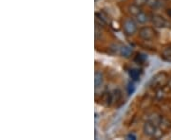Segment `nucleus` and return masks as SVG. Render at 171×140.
Instances as JSON below:
<instances>
[{
    "instance_id": "nucleus-11",
    "label": "nucleus",
    "mask_w": 171,
    "mask_h": 140,
    "mask_svg": "<svg viewBox=\"0 0 171 140\" xmlns=\"http://www.w3.org/2000/svg\"><path fill=\"white\" fill-rule=\"evenodd\" d=\"M146 3L150 7H154L158 4V0H146Z\"/></svg>"
},
{
    "instance_id": "nucleus-14",
    "label": "nucleus",
    "mask_w": 171,
    "mask_h": 140,
    "mask_svg": "<svg viewBox=\"0 0 171 140\" xmlns=\"http://www.w3.org/2000/svg\"><path fill=\"white\" fill-rule=\"evenodd\" d=\"M167 14L171 17V9H167Z\"/></svg>"
},
{
    "instance_id": "nucleus-13",
    "label": "nucleus",
    "mask_w": 171,
    "mask_h": 140,
    "mask_svg": "<svg viewBox=\"0 0 171 140\" xmlns=\"http://www.w3.org/2000/svg\"><path fill=\"white\" fill-rule=\"evenodd\" d=\"M128 138H133V139H136V136H134L133 134H129V135L128 136Z\"/></svg>"
},
{
    "instance_id": "nucleus-8",
    "label": "nucleus",
    "mask_w": 171,
    "mask_h": 140,
    "mask_svg": "<svg viewBox=\"0 0 171 140\" xmlns=\"http://www.w3.org/2000/svg\"><path fill=\"white\" fill-rule=\"evenodd\" d=\"M136 17H137V20L139 21V23H141V24H145L146 21L148 20L147 19V15L145 13H143V12H140L138 14L136 15Z\"/></svg>"
},
{
    "instance_id": "nucleus-6",
    "label": "nucleus",
    "mask_w": 171,
    "mask_h": 140,
    "mask_svg": "<svg viewBox=\"0 0 171 140\" xmlns=\"http://www.w3.org/2000/svg\"><path fill=\"white\" fill-rule=\"evenodd\" d=\"M129 76L133 81H139L140 80V76H141V72L139 69L137 68H132L129 70Z\"/></svg>"
},
{
    "instance_id": "nucleus-1",
    "label": "nucleus",
    "mask_w": 171,
    "mask_h": 140,
    "mask_svg": "<svg viewBox=\"0 0 171 140\" xmlns=\"http://www.w3.org/2000/svg\"><path fill=\"white\" fill-rule=\"evenodd\" d=\"M137 28H138V27H137V24L136 22L131 19V18H128L125 19L124 21V24H123V29L124 31L125 34L128 35H133L135 32L137 31Z\"/></svg>"
},
{
    "instance_id": "nucleus-5",
    "label": "nucleus",
    "mask_w": 171,
    "mask_h": 140,
    "mask_svg": "<svg viewBox=\"0 0 171 140\" xmlns=\"http://www.w3.org/2000/svg\"><path fill=\"white\" fill-rule=\"evenodd\" d=\"M132 53V50L128 46H121L119 48V54L123 57H129Z\"/></svg>"
},
{
    "instance_id": "nucleus-7",
    "label": "nucleus",
    "mask_w": 171,
    "mask_h": 140,
    "mask_svg": "<svg viewBox=\"0 0 171 140\" xmlns=\"http://www.w3.org/2000/svg\"><path fill=\"white\" fill-rule=\"evenodd\" d=\"M94 82H95V88H98L102 85L103 83V75L100 72H96L95 73V79H94Z\"/></svg>"
},
{
    "instance_id": "nucleus-10",
    "label": "nucleus",
    "mask_w": 171,
    "mask_h": 140,
    "mask_svg": "<svg viewBox=\"0 0 171 140\" xmlns=\"http://www.w3.org/2000/svg\"><path fill=\"white\" fill-rule=\"evenodd\" d=\"M135 90V87H134V85L133 83H129L128 84V95H132L133 92Z\"/></svg>"
},
{
    "instance_id": "nucleus-3",
    "label": "nucleus",
    "mask_w": 171,
    "mask_h": 140,
    "mask_svg": "<svg viewBox=\"0 0 171 140\" xmlns=\"http://www.w3.org/2000/svg\"><path fill=\"white\" fill-rule=\"evenodd\" d=\"M152 22L154 24V26L158 27V28H164L167 25V22L165 21V18H163L162 16H159V15H155L152 18Z\"/></svg>"
},
{
    "instance_id": "nucleus-4",
    "label": "nucleus",
    "mask_w": 171,
    "mask_h": 140,
    "mask_svg": "<svg viewBox=\"0 0 171 140\" xmlns=\"http://www.w3.org/2000/svg\"><path fill=\"white\" fill-rule=\"evenodd\" d=\"M144 131H145V134L147 135H153L156 132V128H155L154 124H152L150 122H147L145 124Z\"/></svg>"
},
{
    "instance_id": "nucleus-2",
    "label": "nucleus",
    "mask_w": 171,
    "mask_h": 140,
    "mask_svg": "<svg viewBox=\"0 0 171 140\" xmlns=\"http://www.w3.org/2000/svg\"><path fill=\"white\" fill-rule=\"evenodd\" d=\"M139 34H140V37L142 39L146 40V41H150V40L155 38L156 31L150 27H145V28L140 29Z\"/></svg>"
},
{
    "instance_id": "nucleus-12",
    "label": "nucleus",
    "mask_w": 171,
    "mask_h": 140,
    "mask_svg": "<svg viewBox=\"0 0 171 140\" xmlns=\"http://www.w3.org/2000/svg\"><path fill=\"white\" fill-rule=\"evenodd\" d=\"M136 3L137 4H144V3H146V0H136Z\"/></svg>"
},
{
    "instance_id": "nucleus-9",
    "label": "nucleus",
    "mask_w": 171,
    "mask_h": 140,
    "mask_svg": "<svg viewBox=\"0 0 171 140\" xmlns=\"http://www.w3.org/2000/svg\"><path fill=\"white\" fill-rule=\"evenodd\" d=\"M163 57L168 61H171V47H168L164 49L163 51Z\"/></svg>"
}]
</instances>
